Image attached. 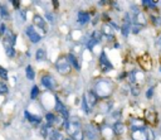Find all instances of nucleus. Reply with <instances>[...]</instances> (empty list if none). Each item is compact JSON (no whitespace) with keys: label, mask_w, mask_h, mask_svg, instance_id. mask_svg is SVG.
I'll list each match as a JSON object with an SVG mask.
<instances>
[{"label":"nucleus","mask_w":161,"mask_h":140,"mask_svg":"<svg viewBox=\"0 0 161 140\" xmlns=\"http://www.w3.org/2000/svg\"><path fill=\"white\" fill-rule=\"evenodd\" d=\"M155 46L159 48V49H161V36L156 39V42H155Z\"/></svg>","instance_id":"nucleus-36"},{"label":"nucleus","mask_w":161,"mask_h":140,"mask_svg":"<svg viewBox=\"0 0 161 140\" xmlns=\"http://www.w3.org/2000/svg\"><path fill=\"white\" fill-rule=\"evenodd\" d=\"M113 132L116 135H121L125 132V125L122 122H116L113 125Z\"/></svg>","instance_id":"nucleus-17"},{"label":"nucleus","mask_w":161,"mask_h":140,"mask_svg":"<svg viewBox=\"0 0 161 140\" xmlns=\"http://www.w3.org/2000/svg\"><path fill=\"white\" fill-rule=\"evenodd\" d=\"M83 134H85V136L89 140H96V138H97V132L92 125H87L85 128V132H83Z\"/></svg>","instance_id":"nucleus-9"},{"label":"nucleus","mask_w":161,"mask_h":140,"mask_svg":"<svg viewBox=\"0 0 161 140\" xmlns=\"http://www.w3.org/2000/svg\"><path fill=\"white\" fill-rule=\"evenodd\" d=\"M102 34H106V36H107L108 38H112V37H113V34H112V29H111V27H110V25H104V27H103Z\"/></svg>","instance_id":"nucleus-25"},{"label":"nucleus","mask_w":161,"mask_h":140,"mask_svg":"<svg viewBox=\"0 0 161 140\" xmlns=\"http://www.w3.org/2000/svg\"><path fill=\"white\" fill-rule=\"evenodd\" d=\"M147 138H149V140H153V132L152 131H147Z\"/></svg>","instance_id":"nucleus-39"},{"label":"nucleus","mask_w":161,"mask_h":140,"mask_svg":"<svg viewBox=\"0 0 161 140\" xmlns=\"http://www.w3.org/2000/svg\"><path fill=\"white\" fill-rule=\"evenodd\" d=\"M131 138L132 140H149L146 130H134L131 132Z\"/></svg>","instance_id":"nucleus-7"},{"label":"nucleus","mask_w":161,"mask_h":140,"mask_svg":"<svg viewBox=\"0 0 161 140\" xmlns=\"http://www.w3.org/2000/svg\"><path fill=\"white\" fill-rule=\"evenodd\" d=\"M24 115H25V117L28 119V120H29L30 122H33V124H39V122L42 121V117H40V116L33 115V114H30V113H29V111H25Z\"/></svg>","instance_id":"nucleus-14"},{"label":"nucleus","mask_w":161,"mask_h":140,"mask_svg":"<svg viewBox=\"0 0 161 140\" xmlns=\"http://www.w3.org/2000/svg\"><path fill=\"white\" fill-rule=\"evenodd\" d=\"M135 23L138 27H145L146 24H147V19H146V17L142 13H138L137 15H135Z\"/></svg>","instance_id":"nucleus-12"},{"label":"nucleus","mask_w":161,"mask_h":140,"mask_svg":"<svg viewBox=\"0 0 161 140\" xmlns=\"http://www.w3.org/2000/svg\"><path fill=\"white\" fill-rule=\"evenodd\" d=\"M152 20L156 27H161V17H152Z\"/></svg>","instance_id":"nucleus-32"},{"label":"nucleus","mask_w":161,"mask_h":140,"mask_svg":"<svg viewBox=\"0 0 161 140\" xmlns=\"http://www.w3.org/2000/svg\"><path fill=\"white\" fill-rule=\"evenodd\" d=\"M33 22H34V24H36L37 27H39L40 29H43L44 32H47V24H45V20L43 19V17H40V15H34Z\"/></svg>","instance_id":"nucleus-11"},{"label":"nucleus","mask_w":161,"mask_h":140,"mask_svg":"<svg viewBox=\"0 0 161 140\" xmlns=\"http://www.w3.org/2000/svg\"><path fill=\"white\" fill-rule=\"evenodd\" d=\"M0 77H2L3 80H6V78H8V72H6V69H4V68H2V67H0Z\"/></svg>","instance_id":"nucleus-30"},{"label":"nucleus","mask_w":161,"mask_h":140,"mask_svg":"<svg viewBox=\"0 0 161 140\" xmlns=\"http://www.w3.org/2000/svg\"><path fill=\"white\" fill-rule=\"evenodd\" d=\"M131 30H132L131 24H127V23H126L125 25L121 27V32H122V34H123V37H128V34H130Z\"/></svg>","instance_id":"nucleus-19"},{"label":"nucleus","mask_w":161,"mask_h":140,"mask_svg":"<svg viewBox=\"0 0 161 140\" xmlns=\"http://www.w3.org/2000/svg\"><path fill=\"white\" fill-rule=\"evenodd\" d=\"M40 134H42V136L43 138H47L48 136V126H43L40 129Z\"/></svg>","instance_id":"nucleus-33"},{"label":"nucleus","mask_w":161,"mask_h":140,"mask_svg":"<svg viewBox=\"0 0 161 140\" xmlns=\"http://www.w3.org/2000/svg\"><path fill=\"white\" fill-rule=\"evenodd\" d=\"M19 4H20V3L18 2V0H14V2H13V5H14V8H17V9L19 8Z\"/></svg>","instance_id":"nucleus-40"},{"label":"nucleus","mask_w":161,"mask_h":140,"mask_svg":"<svg viewBox=\"0 0 161 140\" xmlns=\"http://www.w3.org/2000/svg\"><path fill=\"white\" fill-rule=\"evenodd\" d=\"M14 44H11L8 39L4 38V48H5V52H6V56L8 57H14V54H15V51H14Z\"/></svg>","instance_id":"nucleus-10"},{"label":"nucleus","mask_w":161,"mask_h":140,"mask_svg":"<svg viewBox=\"0 0 161 140\" xmlns=\"http://www.w3.org/2000/svg\"><path fill=\"white\" fill-rule=\"evenodd\" d=\"M38 95H39V87L38 86H33L32 92H30V99L32 100H36L37 97H38Z\"/></svg>","instance_id":"nucleus-26"},{"label":"nucleus","mask_w":161,"mask_h":140,"mask_svg":"<svg viewBox=\"0 0 161 140\" xmlns=\"http://www.w3.org/2000/svg\"><path fill=\"white\" fill-rule=\"evenodd\" d=\"M67 59H68V62H69V65H71L72 67H74L76 69H79V68H81V67H79V63H78V61H77L76 56H74L73 53H69L68 57H67Z\"/></svg>","instance_id":"nucleus-16"},{"label":"nucleus","mask_w":161,"mask_h":140,"mask_svg":"<svg viewBox=\"0 0 161 140\" xmlns=\"http://www.w3.org/2000/svg\"><path fill=\"white\" fill-rule=\"evenodd\" d=\"M146 117L151 124H155L156 122V114L153 111H146Z\"/></svg>","instance_id":"nucleus-21"},{"label":"nucleus","mask_w":161,"mask_h":140,"mask_svg":"<svg viewBox=\"0 0 161 140\" xmlns=\"http://www.w3.org/2000/svg\"><path fill=\"white\" fill-rule=\"evenodd\" d=\"M101 36H102V32L101 30H94L93 33H92V39H94V40H97V42H100L101 40Z\"/></svg>","instance_id":"nucleus-27"},{"label":"nucleus","mask_w":161,"mask_h":140,"mask_svg":"<svg viewBox=\"0 0 161 140\" xmlns=\"http://www.w3.org/2000/svg\"><path fill=\"white\" fill-rule=\"evenodd\" d=\"M72 140H85V134L82 130H78L72 135Z\"/></svg>","instance_id":"nucleus-22"},{"label":"nucleus","mask_w":161,"mask_h":140,"mask_svg":"<svg viewBox=\"0 0 161 140\" xmlns=\"http://www.w3.org/2000/svg\"><path fill=\"white\" fill-rule=\"evenodd\" d=\"M48 138H49L51 140H64L63 139L62 132L58 131V130H51L49 134H48Z\"/></svg>","instance_id":"nucleus-15"},{"label":"nucleus","mask_w":161,"mask_h":140,"mask_svg":"<svg viewBox=\"0 0 161 140\" xmlns=\"http://www.w3.org/2000/svg\"><path fill=\"white\" fill-rule=\"evenodd\" d=\"M152 94H153V87H151V88L147 90V92H146V97H147V99H151Z\"/></svg>","instance_id":"nucleus-35"},{"label":"nucleus","mask_w":161,"mask_h":140,"mask_svg":"<svg viewBox=\"0 0 161 140\" xmlns=\"http://www.w3.org/2000/svg\"><path fill=\"white\" fill-rule=\"evenodd\" d=\"M45 120H47V122H48L47 126H49V125H52V124H54V122H55V120H57V117H55V115H54V114L48 113V114L45 115Z\"/></svg>","instance_id":"nucleus-20"},{"label":"nucleus","mask_w":161,"mask_h":140,"mask_svg":"<svg viewBox=\"0 0 161 140\" xmlns=\"http://www.w3.org/2000/svg\"><path fill=\"white\" fill-rule=\"evenodd\" d=\"M55 67H57V71L62 76H68L71 73V69H72V66L69 65V62L66 57H60L57 61V63H55Z\"/></svg>","instance_id":"nucleus-2"},{"label":"nucleus","mask_w":161,"mask_h":140,"mask_svg":"<svg viewBox=\"0 0 161 140\" xmlns=\"http://www.w3.org/2000/svg\"><path fill=\"white\" fill-rule=\"evenodd\" d=\"M96 95L98 97H108L112 92V86L107 81H100L96 85Z\"/></svg>","instance_id":"nucleus-1"},{"label":"nucleus","mask_w":161,"mask_h":140,"mask_svg":"<svg viewBox=\"0 0 161 140\" xmlns=\"http://www.w3.org/2000/svg\"><path fill=\"white\" fill-rule=\"evenodd\" d=\"M36 58L37 61H44L45 59V51L44 49H38L36 53Z\"/></svg>","instance_id":"nucleus-23"},{"label":"nucleus","mask_w":161,"mask_h":140,"mask_svg":"<svg viewBox=\"0 0 161 140\" xmlns=\"http://www.w3.org/2000/svg\"><path fill=\"white\" fill-rule=\"evenodd\" d=\"M0 14H2V17L5 18V19L10 18L9 11H8V9H6V6H4V5H0Z\"/></svg>","instance_id":"nucleus-24"},{"label":"nucleus","mask_w":161,"mask_h":140,"mask_svg":"<svg viewBox=\"0 0 161 140\" xmlns=\"http://www.w3.org/2000/svg\"><path fill=\"white\" fill-rule=\"evenodd\" d=\"M131 129L134 130H146L145 129V121L141 120V119H132L131 120Z\"/></svg>","instance_id":"nucleus-8"},{"label":"nucleus","mask_w":161,"mask_h":140,"mask_svg":"<svg viewBox=\"0 0 161 140\" xmlns=\"http://www.w3.org/2000/svg\"><path fill=\"white\" fill-rule=\"evenodd\" d=\"M142 5L145 6H147V8H156V3L155 2H149V0H144L142 2Z\"/></svg>","instance_id":"nucleus-29"},{"label":"nucleus","mask_w":161,"mask_h":140,"mask_svg":"<svg viewBox=\"0 0 161 140\" xmlns=\"http://www.w3.org/2000/svg\"><path fill=\"white\" fill-rule=\"evenodd\" d=\"M8 92V86H6V83L0 81V95H4Z\"/></svg>","instance_id":"nucleus-28"},{"label":"nucleus","mask_w":161,"mask_h":140,"mask_svg":"<svg viewBox=\"0 0 161 140\" xmlns=\"http://www.w3.org/2000/svg\"><path fill=\"white\" fill-rule=\"evenodd\" d=\"M89 19H91V17L87 11H79L78 13V23L79 24H87L89 22Z\"/></svg>","instance_id":"nucleus-13"},{"label":"nucleus","mask_w":161,"mask_h":140,"mask_svg":"<svg viewBox=\"0 0 161 140\" xmlns=\"http://www.w3.org/2000/svg\"><path fill=\"white\" fill-rule=\"evenodd\" d=\"M0 32H2V33H6V25L5 24H0Z\"/></svg>","instance_id":"nucleus-37"},{"label":"nucleus","mask_w":161,"mask_h":140,"mask_svg":"<svg viewBox=\"0 0 161 140\" xmlns=\"http://www.w3.org/2000/svg\"><path fill=\"white\" fill-rule=\"evenodd\" d=\"M42 85L48 90H54L55 88V81L52 76L45 75V76L42 77Z\"/></svg>","instance_id":"nucleus-5"},{"label":"nucleus","mask_w":161,"mask_h":140,"mask_svg":"<svg viewBox=\"0 0 161 140\" xmlns=\"http://www.w3.org/2000/svg\"><path fill=\"white\" fill-rule=\"evenodd\" d=\"M128 80H130V82H132V83H135V82H136V78H135V72H131V73L128 75Z\"/></svg>","instance_id":"nucleus-34"},{"label":"nucleus","mask_w":161,"mask_h":140,"mask_svg":"<svg viewBox=\"0 0 161 140\" xmlns=\"http://www.w3.org/2000/svg\"><path fill=\"white\" fill-rule=\"evenodd\" d=\"M100 65H101V67H103L104 71H110V69L113 68V67H112V63L108 61L107 56H106V53H104V52H102L100 54Z\"/></svg>","instance_id":"nucleus-6"},{"label":"nucleus","mask_w":161,"mask_h":140,"mask_svg":"<svg viewBox=\"0 0 161 140\" xmlns=\"http://www.w3.org/2000/svg\"><path fill=\"white\" fill-rule=\"evenodd\" d=\"M96 44H98V42H97V40H94V39H92V38H91V40L88 42V44H87V47L89 48V49H92V48L96 46Z\"/></svg>","instance_id":"nucleus-31"},{"label":"nucleus","mask_w":161,"mask_h":140,"mask_svg":"<svg viewBox=\"0 0 161 140\" xmlns=\"http://www.w3.org/2000/svg\"><path fill=\"white\" fill-rule=\"evenodd\" d=\"M47 19L49 20V22H53V20H54V18H53V14H51V13H47Z\"/></svg>","instance_id":"nucleus-38"},{"label":"nucleus","mask_w":161,"mask_h":140,"mask_svg":"<svg viewBox=\"0 0 161 140\" xmlns=\"http://www.w3.org/2000/svg\"><path fill=\"white\" fill-rule=\"evenodd\" d=\"M132 94H134L135 96H137V95H138V90H137L136 87H132Z\"/></svg>","instance_id":"nucleus-41"},{"label":"nucleus","mask_w":161,"mask_h":140,"mask_svg":"<svg viewBox=\"0 0 161 140\" xmlns=\"http://www.w3.org/2000/svg\"><path fill=\"white\" fill-rule=\"evenodd\" d=\"M83 99L86 100L88 107H93L97 103V101H98V96H97L93 91H87V92L85 94V96H83Z\"/></svg>","instance_id":"nucleus-3"},{"label":"nucleus","mask_w":161,"mask_h":140,"mask_svg":"<svg viewBox=\"0 0 161 140\" xmlns=\"http://www.w3.org/2000/svg\"><path fill=\"white\" fill-rule=\"evenodd\" d=\"M66 140H72V139H71V138H68V139H66Z\"/></svg>","instance_id":"nucleus-42"},{"label":"nucleus","mask_w":161,"mask_h":140,"mask_svg":"<svg viewBox=\"0 0 161 140\" xmlns=\"http://www.w3.org/2000/svg\"><path fill=\"white\" fill-rule=\"evenodd\" d=\"M25 33H26L28 38L30 39L32 43H38V42L42 39V37L36 32V29H34V27H28L25 29Z\"/></svg>","instance_id":"nucleus-4"},{"label":"nucleus","mask_w":161,"mask_h":140,"mask_svg":"<svg viewBox=\"0 0 161 140\" xmlns=\"http://www.w3.org/2000/svg\"><path fill=\"white\" fill-rule=\"evenodd\" d=\"M25 73H26V77H28V80H34L36 78V73H34V69H33V67L32 66H28L26 68H25Z\"/></svg>","instance_id":"nucleus-18"}]
</instances>
